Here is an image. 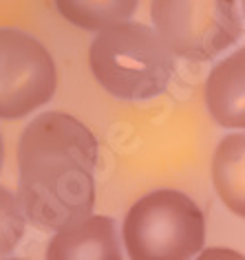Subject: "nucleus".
<instances>
[{
	"label": "nucleus",
	"instance_id": "7ed1b4c3",
	"mask_svg": "<svg viewBox=\"0 0 245 260\" xmlns=\"http://www.w3.org/2000/svg\"><path fill=\"white\" fill-rule=\"evenodd\" d=\"M121 236L131 260H190L203 247L205 218L188 194L155 190L128 210Z\"/></svg>",
	"mask_w": 245,
	"mask_h": 260
},
{
	"label": "nucleus",
	"instance_id": "9b49d317",
	"mask_svg": "<svg viewBox=\"0 0 245 260\" xmlns=\"http://www.w3.org/2000/svg\"><path fill=\"white\" fill-rule=\"evenodd\" d=\"M197 260H245V256L234 249H228V247H208L199 253Z\"/></svg>",
	"mask_w": 245,
	"mask_h": 260
},
{
	"label": "nucleus",
	"instance_id": "f257e3e1",
	"mask_svg": "<svg viewBox=\"0 0 245 260\" xmlns=\"http://www.w3.org/2000/svg\"><path fill=\"white\" fill-rule=\"evenodd\" d=\"M98 139L77 117L49 110L24 128L18 144L20 199L27 218L57 232L91 216Z\"/></svg>",
	"mask_w": 245,
	"mask_h": 260
},
{
	"label": "nucleus",
	"instance_id": "f03ea898",
	"mask_svg": "<svg viewBox=\"0 0 245 260\" xmlns=\"http://www.w3.org/2000/svg\"><path fill=\"white\" fill-rule=\"evenodd\" d=\"M95 80L117 100L144 102L168 86L175 60L159 34L141 22L113 24L95 36L88 51Z\"/></svg>",
	"mask_w": 245,
	"mask_h": 260
},
{
	"label": "nucleus",
	"instance_id": "20e7f679",
	"mask_svg": "<svg viewBox=\"0 0 245 260\" xmlns=\"http://www.w3.org/2000/svg\"><path fill=\"white\" fill-rule=\"evenodd\" d=\"M155 31L172 55L208 62L241 38L236 0H152Z\"/></svg>",
	"mask_w": 245,
	"mask_h": 260
},
{
	"label": "nucleus",
	"instance_id": "4468645a",
	"mask_svg": "<svg viewBox=\"0 0 245 260\" xmlns=\"http://www.w3.org/2000/svg\"><path fill=\"white\" fill-rule=\"evenodd\" d=\"M243 11H245V0H243Z\"/></svg>",
	"mask_w": 245,
	"mask_h": 260
},
{
	"label": "nucleus",
	"instance_id": "f8f14e48",
	"mask_svg": "<svg viewBox=\"0 0 245 260\" xmlns=\"http://www.w3.org/2000/svg\"><path fill=\"white\" fill-rule=\"evenodd\" d=\"M3 157H5V150H3V137H0V166H3Z\"/></svg>",
	"mask_w": 245,
	"mask_h": 260
},
{
	"label": "nucleus",
	"instance_id": "423d86ee",
	"mask_svg": "<svg viewBox=\"0 0 245 260\" xmlns=\"http://www.w3.org/2000/svg\"><path fill=\"white\" fill-rule=\"evenodd\" d=\"M47 260H121L113 218L86 216L57 230L47 247Z\"/></svg>",
	"mask_w": 245,
	"mask_h": 260
},
{
	"label": "nucleus",
	"instance_id": "9d476101",
	"mask_svg": "<svg viewBox=\"0 0 245 260\" xmlns=\"http://www.w3.org/2000/svg\"><path fill=\"white\" fill-rule=\"evenodd\" d=\"M27 214L20 199L0 185V256H7L18 247L24 234Z\"/></svg>",
	"mask_w": 245,
	"mask_h": 260
},
{
	"label": "nucleus",
	"instance_id": "ddd939ff",
	"mask_svg": "<svg viewBox=\"0 0 245 260\" xmlns=\"http://www.w3.org/2000/svg\"><path fill=\"white\" fill-rule=\"evenodd\" d=\"M7 260H24V258H7Z\"/></svg>",
	"mask_w": 245,
	"mask_h": 260
},
{
	"label": "nucleus",
	"instance_id": "1a4fd4ad",
	"mask_svg": "<svg viewBox=\"0 0 245 260\" xmlns=\"http://www.w3.org/2000/svg\"><path fill=\"white\" fill-rule=\"evenodd\" d=\"M139 0H55L67 22L84 31H104L113 24L128 22Z\"/></svg>",
	"mask_w": 245,
	"mask_h": 260
},
{
	"label": "nucleus",
	"instance_id": "39448f33",
	"mask_svg": "<svg viewBox=\"0 0 245 260\" xmlns=\"http://www.w3.org/2000/svg\"><path fill=\"white\" fill-rule=\"evenodd\" d=\"M53 57L42 42L18 29H0V119H20L55 93Z\"/></svg>",
	"mask_w": 245,
	"mask_h": 260
},
{
	"label": "nucleus",
	"instance_id": "0eeeda50",
	"mask_svg": "<svg viewBox=\"0 0 245 260\" xmlns=\"http://www.w3.org/2000/svg\"><path fill=\"white\" fill-rule=\"evenodd\" d=\"M203 95L208 113L219 126L245 130V47L210 71Z\"/></svg>",
	"mask_w": 245,
	"mask_h": 260
},
{
	"label": "nucleus",
	"instance_id": "6e6552de",
	"mask_svg": "<svg viewBox=\"0 0 245 260\" xmlns=\"http://www.w3.org/2000/svg\"><path fill=\"white\" fill-rule=\"evenodd\" d=\"M212 183L223 205L245 218V133H232L219 141L212 157Z\"/></svg>",
	"mask_w": 245,
	"mask_h": 260
}]
</instances>
